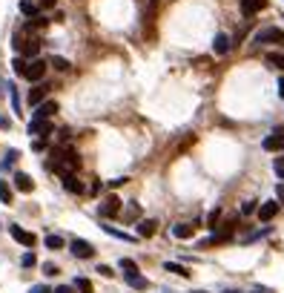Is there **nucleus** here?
<instances>
[{"label":"nucleus","mask_w":284,"mask_h":293,"mask_svg":"<svg viewBox=\"0 0 284 293\" xmlns=\"http://www.w3.org/2000/svg\"><path fill=\"white\" fill-rule=\"evenodd\" d=\"M49 167L58 172V175H75V170L81 167V155L72 150V147H61V150H52V158H49Z\"/></svg>","instance_id":"obj_1"},{"label":"nucleus","mask_w":284,"mask_h":293,"mask_svg":"<svg viewBox=\"0 0 284 293\" xmlns=\"http://www.w3.org/2000/svg\"><path fill=\"white\" fill-rule=\"evenodd\" d=\"M12 46H15V52H20V58H26V61H34V55L40 52V40H37V34H26L23 29H17L15 37H12Z\"/></svg>","instance_id":"obj_2"},{"label":"nucleus","mask_w":284,"mask_h":293,"mask_svg":"<svg viewBox=\"0 0 284 293\" xmlns=\"http://www.w3.org/2000/svg\"><path fill=\"white\" fill-rule=\"evenodd\" d=\"M252 40L255 43H284V32L279 26H264V29H258L252 34Z\"/></svg>","instance_id":"obj_3"},{"label":"nucleus","mask_w":284,"mask_h":293,"mask_svg":"<svg viewBox=\"0 0 284 293\" xmlns=\"http://www.w3.org/2000/svg\"><path fill=\"white\" fill-rule=\"evenodd\" d=\"M121 207H124V204H121V198H118V195H106V198L100 201L98 213H100L103 219H115V216L121 213Z\"/></svg>","instance_id":"obj_4"},{"label":"nucleus","mask_w":284,"mask_h":293,"mask_svg":"<svg viewBox=\"0 0 284 293\" xmlns=\"http://www.w3.org/2000/svg\"><path fill=\"white\" fill-rule=\"evenodd\" d=\"M261 147H264L267 153H284V127H276L273 135H267V138L261 141Z\"/></svg>","instance_id":"obj_5"},{"label":"nucleus","mask_w":284,"mask_h":293,"mask_svg":"<svg viewBox=\"0 0 284 293\" xmlns=\"http://www.w3.org/2000/svg\"><path fill=\"white\" fill-rule=\"evenodd\" d=\"M69 250H72L75 259H92L95 256V247L89 244V241H84V239H75V241L69 244Z\"/></svg>","instance_id":"obj_6"},{"label":"nucleus","mask_w":284,"mask_h":293,"mask_svg":"<svg viewBox=\"0 0 284 293\" xmlns=\"http://www.w3.org/2000/svg\"><path fill=\"white\" fill-rule=\"evenodd\" d=\"M9 233H12V239H15V241H20L23 247H34V241H37V239H34V233L23 230L20 224H9Z\"/></svg>","instance_id":"obj_7"},{"label":"nucleus","mask_w":284,"mask_h":293,"mask_svg":"<svg viewBox=\"0 0 284 293\" xmlns=\"http://www.w3.org/2000/svg\"><path fill=\"white\" fill-rule=\"evenodd\" d=\"M43 75H46V61L34 58V61L26 64V72H23V78H26V81H40Z\"/></svg>","instance_id":"obj_8"},{"label":"nucleus","mask_w":284,"mask_h":293,"mask_svg":"<svg viewBox=\"0 0 284 293\" xmlns=\"http://www.w3.org/2000/svg\"><path fill=\"white\" fill-rule=\"evenodd\" d=\"M58 112V101H43L37 109H34V121H46Z\"/></svg>","instance_id":"obj_9"},{"label":"nucleus","mask_w":284,"mask_h":293,"mask_svg":"<svg viewBox=\"0 0 284 293\" xmlns=\"http://www.w3.org/2000/svg\"><path fill=\"white\" fill-rule=\"evenodd\" d=\"M279 201H264V204H258V219L261 222H270V219H276L279 216Z\"/></svg>","instance_id":"obj_10"},{"label":"nucleus","mask_w":284,"mask_h":293,"mask_svg":"<svg viewBox=\"0 0 284 293\" xmlns=\"http://www.w3.org/2000/svg\"><path fill=\"white\" fill-rule=\"evenodd\" d=\"M52 124H49V121H34V118H32V124H29V135H37V138H49V135H52Z\"/></svg>","instance_id":"obj_11"},{"label":"nucleus","mask_w":284,"mask_h":293,"mask_svg":"<svg viewBox=\"0 0 284 293\" xmlns=\"http://www.w3.org/2000/svg\"><path fill=\"white\" fill-rule=\"evenodd\" d=\"M46 92H49V86H46V84H43V86H32L29 98H26V101H29V106H40V103H43V98H46Z\"/></svg>","instance_id":"obj_12"},{"label":"nucleus","mask_w":284,"mask_h":293,"mask_svg":"<svg viewBox=\"0 0 284 293\" xmlns=\"http://www.w3.org/2000/svg\"><path fill=\"white\" fill-rule=\"evenodd\" d=\"M15 187H17L20 193H32V190H34V181H32L26 172H15Z\"/></svg>","instance_id":"obj_13"},{"label":"nucleus","mask_w":284,"mask_h":293,"mask_svg":"<svg viewBox=\"0 0 284 293\" xmlns=\"http://www.w3.org/2000/svg\"><path fill=\"white\" fill-rule=\"evenodd\" d=\"M264 9V0H241V15L244 17H252L255 12Z\"/></svg>","instance_id":"obj_14"},{"label":"nucleus","mask_w":284,"mask_h":293,"mask_svg":"<svg viewBox=\"0 0 284 293\" xmlns=\"http://www.w3.org/2000/svg\"><path fill=\"white\" fill-rule=\"evenodd\" d=\"M172 236H175V239H192V236H195V224L181 222V224H175V227H172Z\"/></svg>","instance_id":"obj_15"},{"label":"nucleus","mask_w":284,"mask_h":293,"mask_svg":"<svg viewBox=\"0 0 284 293\" xmlns=\"http://www.w3.org/2000/svg\"><path fill=\"white\" fill-rule=\"evenodd\" d=\"M63 181V187H66V190H69V193H84V184H81V178H78V175H63L61 178Z\"/></svg>","instance_id":"obj_16"},{"label":"nucleus","mask_w":284,"mask_h":293,"mask_svg":"<svg viewBox=\"0 0 284 293\" xmlns=\"http://www.w3.org/2000/svg\"><path fill=\"white\" fill-rule=\"evenodd\" d=\"M121 270H124V279H126V282H132L135 276H141V273H138V264H135L132 259H121Z\"/></svg>","instance_id":"obj_17"},{"label":"nucleus","mask_w":284,"mask_h":293,"mask_svg":"<svg viewBox=\"0 0 284 293\" xmlns=\"http://www.w3.org/2000/svg\"><path fill=\"white\" fill-rule=\"evenodd\" d=\"M152 233H155V222H152V219L138 222V239H150Z\"/></svg>","instance_id":"obj_18"},{"label":"nucleus","mask_w":284,"mask_h":293,"mask_svg":"<svg viewBox=\"0 0 284 293\" xmlns=\"http://www.w3.org/2000/svg\"><path fill=\"white\" fill-rule=\"evenodd\" d=\"M20 12L26 15V17H37L40 15V3H32V0H20Z\"/></svg>","instance_id":"obj_19"},{"label":"nucleus","mask_w":284,"mask_h":293,"mask_svg":"<svg viewBox=\"0 0 284 293\" xmlns=\"http://www.w3.org/2000/svg\"><path fill=\"white\" fill-rule=\"evenodd\" d=\"M213 49H216V55H224V52H230V37H227V34H216V43H213Z\"/></svg>","instance_id":"obj_20"},{"label":"nucleus","mask_w":284,"mask_h":293,"mask_svg":"<svg viewBox=\"0 0 284 293\" xmlns=\"http://www.w3.org/2000/svg\"><path fill=\"white\" fill-rule=\"evenodd\" d=\"M0 201H3V204H12V201H15V190H12L3 178H0Z\"/></svg>","instance_id":"obj_21"},{"label":"nucleus","mask_w":284,"mask_h":293,"mask_svg":"<svg viewBox=\"0 0 284 293\" xmlns=\"http://www.w3.org/2000/svg\"><path fill=\"white\" fill-rule=\"evenodd\" d=\"M103 230H106L109 236H115V239H124V241H135V236H129V233H124V230H115L112 224H103Z\"/></svg>","instance_id":"obj_22"},{"label":"nucleus","mask_w":284,"mask_h":293,"mask_svg":"<svg viewBox=\"0 0 284 293\" xmlns=\"http://www.w3.org/2000/svg\"><path fill=\"white\" fill-rule=\"evenodd\" d=\"M75 291H78V293H95V288H92V282H89V279H84V276H81V279H75Z\"/></svg>","instance_id":"obj_23"},{"label":"nucleus","mask_w":284,"mask_h":293,"mask_svg":"<svg viewBox=\"0 0 284 293\" xmlns=\"http://www.w3.org/2000/svg\"><path fill=\"white\" fill-rule=\"evenodd\" d=\"M164 270H169V273H178V276H189V270L184 264H178V261H167L164 264Z\"/></svg>","instance_id":"obj_24"},{"label":"nucleus","mask_w":284,"mask_h":293,"mask_svg":"<svg viewBox=\"0 0 284 293\" xmlns=\"http://www.w3.org/2000/svg\"><path fill=\"white\" fill-rule=\"evenodd\" d=\"M46 247H49V250H61L63 239H61V236H46Z\"/></svg>","instance_id":"obj_25"},{"label":"nucleus","mask_w":284,"mask_h":293,"mask_svg":"<svg viewBox=\"0 0 284 293\" xmlns=\"http://www.w3.org/2000/svg\"><path fill=\"white\" fill-rule=\"evenodd\" d=\"M26 64H29V61H26V58H20V55H17V58H15V61H12V69H15V72H17V75H23V72H26Z\"/></svg>","instance_id":"obj_26"},{"label":"nucleus","mask_w":284,"mask_h":293,"mask_svg":"<svg viewBox=\"0 0 284 293\" xmlns=\"http://www.w3.org/2000/svg\"><path fill=\"white\" fill-rule=\"evenodd\" d=\"M126 285H129V288H135V291H147V279H144V276H135V279H132V282H126Z\"/></svg>","instance_id":"obj_27"},{"label":"nucleus","mask_w":284,"mask_h":293,"mask_svg":"<svg viewBox=\"0 0 284 293\" xmlns=\"http://www.w3.org/2000/svg\"><path fill=\"white\" fill-rule=\"evenodd\" d=\"M9 95H12V106H15V112L20 115V98H17V89H15L12 84H9Z\"/></svg>","instance_id":"obj_28"},{"label":"nucleus","mask_w":284,"mask_h":293,"mask_svg":"<svg viewBox=\"0 0 284 293\" xmlns=\"http://www.w3.org/2000/svg\"><path fill=\"white\" fill-rule=\"evenodd\" d=\"M17 161V150H9V153H6V158H3V164H0V167H12V164Z\"/></svg>","instance_id":"obj_29"},{"label":"nucleus","mask_w":284,"mask_h":293,"mask_svg":"<svg viewBox=\"0 0 284 293\" xmlns=\"http://www.w3.org/2000/svg\"><path fill=\"white\" fill-rule=\"evenodd\" d=\"M49 64L55 66V69H61V72H66V69H69V61H66V58H52Z\"/></svg>","instance_id":"obj_30"},{"label":"nucleus","mask_w":284,"mask_h":293,"mask_svg":"<svg viewBox=\"0 0 284 293\" xmlns=\"http://www.w3.org/2000/svg\"><path fill=\"white\" fill-rule=\"evenodd\" d=\"M218 219H221V210H213V213L207 216V227H213V230H216V222H218Z\"/></svg>","instance_id":"obj_31"},{"label":"nucleus","mask_w":284,"mask_h":293,"mask_svg":"<svg viewBox=\"0 0 284 293\" xmlns=\"http://www.w3.org/2000/svg\"><path fill=\"white\" fill-rule=\"evenodd\" d=\"M20 264H23V267H34V264H37V259H34V253H23V259H20Z\"/></svg>","instance_id":"obj_32"},{"label":"nucleus","mask_w":284,"mask_h":293,"mask_svg":"<svg viewBox=\"0 0 284 293\" xmlns=\"http://www.w3.org/2000/svg\"><path fill=\"white\" fill-rule=\"evenodd\" d=\"M267 61L273 66H279V69H284V55H267Z\"/></svg>","instance_id":"obj_33"},{"label":"nucleus","mask_w":284,"mask_h":293,"mask_svg":"<svg viewBox=\"0 0 284 293\" xmlns=\"http://www.w3.org/2000/svg\"><path fill=\"white\" fill-rule=\"evenodd\" d=\"M241 213H244V216H250V213H258V204H255V201H247V204L241 207Z\"/></svg>","instance_id":"obj_34"},{"label":"nucleus","mask_w":284,"mask_h":293,"mask_svg":"<svg viewBox=\"0 0 284 293\" xmlns=\"http://www.w3.org/2000/svg\"><path fill=\"white\" fill-rule=\"evenodd\" d=\"M138 213H141V207H138V201H129V210H126V216H129V219H135Z\"/></svg>","instance_id":"obj_35"},{"label":"nucleus","mask_w":284,"mask_h":293,"mask_svg":"<svg viewBox=\"0 0 284 293\" xmlns=\"http://www.w3.org/2000/svg\"><path fill=\"white\" fill-rule=\"evenodd\" d=\"M43 273H46V276H55V273H58V267H55L52 261H46V264H43Z\"/></svg>","instance_id":"obj_36"},{"label":"nucleus","mask_w":284,"mask_h":293,"mask_svg":"<svg viewBox=\"0 0 284 293\" xmlns=\"http://www.w3.org/2000/svg\"><path fill=\"white\" fill-rule=\"evenodd\" d=\"M98 270H100V276H106V279H112V276H115V270H112V267H106V264H100Z\"/></svg>","instance_id":"obj_37"},{"label":"nucleus","mask_w":284,"mask_h":293,"mask_svg":"<svg viewBox=\"0 0 284 293\" xmlns=\"http://www.w3.org/2000/svg\"><path fill=\"white\" fill-rule=\"evenodd\" d=\"M29 293H55V291H49V288H46V285H34V288H32Z\"/></svg>","instance_id":"obj_38"},{"label":"nucleus","mask_w":284,"mask_h":293,"mask_svg":"<svg viewBox=\"0 0 284 293\" xmlns=\"http://www.w3.org/2000/svg\"><path fill=\"white\" fill-rule=\"evenodd\" d=\"M55 293H75V285H61V288H55Z\"/></svg>","instance_id":"obj_39"},{"label":"nucleus","mask_w":284,"mask_h":293,"mask_svg":"<svg viewBox=\"0 0 284 293\" xmlns=\"http://www.w3.org/2000/svg\"><path fill=\"white\" fill-rule=\"evenodd\" d=\"M273 167H276V172L284 178V158H276V164H273Z\"/></svg>","instance_id":"obj_40"},{"label":"nucleus","mask_w":284,"mask_h":293,"mask_svg":"<svg viewBox=\"0 0 284 293\" xmlns=\"http://www.w3.org/2000/svg\"><path fill=\"white\" fill-rule=\"evenodd\" d=\"M126 181H129L126 175H124V178H112V181H109V187H121V184H126Z\"/></svg>","instance_id":"obj_41"},{"label":"nucleus","mask_w":284,"mask_h":293,"mask_svg":"<svg viewBox=\"0 0 284 293\" xmlns=\"http://www.w3.org/2000/svg\"><path fill=\"white\" fill-rule=\"evenodd\" d=\"M55 3H58V0H40V9H52Z\"/></svg>","instance_id":"obj_42"},{"label":"nucleus","mask_w":284,"mask_h":293,"mask_svg":"<svg viewBox=\"0 0 284 293\" xmlns=\"http://www.w3.org/2000/svg\"><path fill=\"white\" fill-rule=\"evenodd\" d=\"M276 195H279V204H282V201H284V184H279V187H276Z\"/></svg>","instance_id":"obj_43"},{"label":"nucleus","mask_w":284,"mask_h":293,"mask_svg":"<svg viewBox=\"0 0 284 293\" xmlns=\"http://www.w3.org/2000/svg\"><path fill=\"white\" fill-rule=\"evenodd\" d=\"M252 293H273L270 288H252Z\"/></svg>","instance_id":"obj_44"},{"label":"nucleus","mask_w":284,"mask_h":293,"mask_svg":"<svg viewBox=\"0 0 284 293\" xmlns=\"http://www.w3.org/2000/svg\"><path fill=\"white\" fill-rule=\"evenodd\" d=\"M279 95L284 98V78H282V81H279Z\"/></svg>","instance_id":"obj_45"},{"label":"nucleus","mask_w":284,"mask_h":293,"mask_svg":"<svg viewBox=\"0 0 284 293\" xmlns=\"http://www.w3.org/2000/svg\"><path fill=\"white\" fill-rule=\"evenodd\" d=\"M3 89H6V84H3V78H0V95H3Z\"/></svg>","instance_id":"obj_46"},{"label":"nucleus","mask_w":284,"mask_h":293,"mask_svg":"<svg viewBox=\"0 0 284 293\" xmlns=\"http://www.w3.org/2000/svg\"><path fill=\"white\" fill-rule=\"evenodd\" d=\"M224 293H238V291H224Z\"/></svg>","instance_id":"obj_47"},{"label":"nucleus","mask_w":284,"mask_h":293,"mask_svg":"<svg viewBox=\"0 0 284 293\" xmlns=\"http://www.w3.org/2000/svg\"><path fill=\"white\" fill-rule=\"evenodd\" d=\"M198 293H204V291H198Z\"/></svg>","instance_id":"obj_48"}]
</instances>
